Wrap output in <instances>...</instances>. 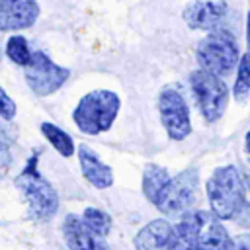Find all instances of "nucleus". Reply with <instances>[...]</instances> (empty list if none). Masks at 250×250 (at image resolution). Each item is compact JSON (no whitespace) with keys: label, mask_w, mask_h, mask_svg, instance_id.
Returning <instances> with one entry per match:
<instances>
[{"label":"nucleus","mask_w":250,"mask_h":250,"mask_svg":"<svg viewBox=\"0 0 250 250\" xmlns=\"http://www.w3.org/2000/svg\"><path fill=\"white\" fill-rule=\"evenodd\" d=\"M205 188L211 211L219 219H229L250 229V201L246 199L242 176L234 166H219L207 180Z\"/></svg>","instance_id":"f257e3e1"},{"label":"nucleus","mask_w":250,"mask_h":250,"mask_svg":"<svg viewBox=\"0 0 250 250\" xmlns=\"http://www.w3.org/2000/svg\"><path fill=\"white\" fill-rule=\"evenodd\" d=\"M193 250H232L234 240L211 211H188L174 227Z\"/></svg>","instance_id":"f03ea898"},{"label":"nucleus","mask_w":250,"mask_h":250,"mask_svg":"<svg viewBox=\"0 0 250 250\" xmlns=\"http://www.w3.org/2000/svg\"><path fill=\"white\" fill-rule=\"evenodd\" d=\"M121 107V100L111 90H92L80 98L72 111V119L82 133L98 135L107 131Z\"/></svg>","instance_id":"7ed1b4c3"},{"label":"nucleus","mask_w":250,"mask_h":250,"mask_svg":"<svg viewBox=\"0 0 250 250\" xmlns=\"http://www.w3.org/2000/svg\"><path fill=\"white\" fill-rule=\"evenodd\" d=\"M16 188L29 207L33 221L45 223L59 211V195L53 186L37 170V152L27 160V166L16 178Z\"/></svg>","instance_id":"20e7f679"},{"label":"nucleus","mask_w":250,"mask_h":250,"mask_svg":"<svg viewBox=\"0 0 250 250\" xmlns=\"http://www.w3.org/2000/svg\"><path fill=\"white\" fill-rule=\"evenodd\" d=\"M195 59L199 62V68H205L219 76L230 74L240 61L238 43L230 31L213 29L197 43Z\"/></svg>","instance_id":"39448f33"},{"label":"nucleus","mask_w":250,"mask_h":250,"mask_svg":"<svg viewBox=\"0 0 250 250\" xmlns=\"http://www.w3.org/2000/svg\"><path fill=\"white\" fill-rule=\"evenodd\" d=\"M189 86L201 115L207 121H217L225 113L229 104V88L221 80V76L205 68H197L189 74Z\"/></svg>","instance_id":"423d86ee"},{"label":"nucleus","mask_w":250,"mask_h":250,"mask_svg":"<svg viewBox=\"0 0 250 250\" xmlns=\"http://www.w3.org/2000/svg\"><path fill=\"white\" fill-rule=\"evenodd\" d=\"M197 201V170L188 168L182 174L170 178L162 188L156 207L164 215H184Z\"/></svg>","instance_id":"0eeeda50"},{"label":"nucleus","mask_w":250,"mask_h":250,"mask_svg":"<svg viewBox=\"0 0 250 250\" xmlns=\"http://www.w3.org/2000/svg\"><path fill=\"white\" fill-rule=\"evenodd\" d=\"M25 82L37 96H51L55 94L70 76V70L55 64L43 51L31 53L29 62L23 66Z\"/></svg>","instance_id":"6e6552de"},{"label":"nucleus","mask_w":250,"mask_h":250,"mask_svg":"<svg viewBox=\"0 0 250 250\" xmlns=\"http://www.w3.org/2000/svg\"><path fill=\"white\" fill-rule=\"evenodd\" d=\"M160 121L172 141H184L191 133L189 107L184 96L174 88H164L158 96Z\"/></svg>","instance_id":"1a4fd4ad"},{"label":"nucleus","mask_w":250,"mask_h":250,"mask_svg":"<svg viewBox=\"0 0 250 250\" xmlns=\"http://www.w3.org/2000/svg\"><path fill=\"white\" fill-rule=\"evenodd\" d=\"M227 10V0H191L184 8L182 18L189 29L213 31L225 20Z\"/></svg>","instance_id":"9d476101"},{"label":"nucleus","mask_w":250,"mask_h":250,"mask_svg":"<svg viewBox=\"0 0 250 250\" xmlns=\"http://www.w3.org/2000/svg\"><path fill=\"white\" fill-rule=\"evenodd\" d=\"M62 236L68 250H109L102 234L92 230L78 215H66L62 223Z\"/></svg>","instance_id":"9b49d317"},{"label":"nucleus","mask_w":250,"mask_h":250,"mask_svg":"<svg viewBox=\"0 0 250 250\" xmlns=\"http://www.w3.org/2000/svg\"><path fill=\"white\" fill-rule=\"evenodd\" d=\"M39 18L37 0H0V31L31 27Z\"/></svg>","instance_id":"f8f14e48"},{"label":"nucleus","mask_w":250,"mask_h":250,"mask_svg":"<svg viewBox=\"0 0 250 250\" xmlns=\"http://www.w3.org/2000/svg\"><path fill=\"white\" fill-rule=\"evenodd\" d=\"M174 246H176V229L164 219L150 221L135 236L137 250H174Z\"/></svg>","instance_id":"ddd939ff"},{"label":"nucleus","mask_w":250,"mask_h":250,"mask_svg":"<svg viewBox=\"0 0 250 250\" xmlns=\"http://www.w3.org/2000/svg\"><path fill=\"white\" fill-rule=\"evenodd\" d=\"M78 160H80V168H82V176L98 189L109 188L113 184V172L107 164H104L100 160V156L86 145L78 146Z\"/></svg>","instance_id":"4468645a"},{"label":"nucleus","mask_w":250,"mask_h":250,"mask_svg":"<svg viewBox=\"0 0 250 250\" xmlns=\"http://www.w3.org/2000/svg\"><path fill=\"white\" fill-rule=\"evenodd\" d=\"M170 180L166 168L158 166V164H146L145 166V172H143V193L145 197L156 205V199L162 191V188L166 186V182Z\"/></svg>","instance_id":"2eb2a0df"},{"label":"nucleus","mask_w":250,"mask_h":250,"mask_svg":"<svg viewBox=\"0 0 250 250\" xmlns=\"http://www.w3.org/2000/svg\"><path fill=\"white\" fill-rule=\"evenodd\" d=\"M39 129H41V133L45 135V139L53 145V148L59 152V154H62V156H72V152H74V141H72V137L66 133V131H62L61 127H57V125H53V123H41L39 125Z\"/></svg>","instance_id":"dca6fc26"},{"label":"nucleus","mask_w":250,"mask_h":250,"mask_svg":"<svg viewBox=\"0 0 250 250\" xmlns=\"http://www.w3.org/2000/svg\"><path fill=\"white\" fill-rule=\"evenodd\" d=\"M250 96V53H244L238 61L236 80H234V100L244 102Z\"/></svg>","instance_id":"f3484780"},{"label":"nucleus","mask_w":250,"mask_h":250,"mask_svg":"<svg viewBox=\"0 0 250 250\" xmlns=\"http://www.w3.org/2000/svg\"><path fill=\"white\" fill-rule=\"evenodd\" d=\"M6 57L20 64V66H25L31 59V51H29V45H27V39L23 35H12L8 41H6Z\"/></svg>","instance_id":"a211bd4d"},{"label":"nucleus","mask_w":250,"mask_h":250,"mask_svg":"<svg viewBox=\"0 0 250 250\" xmlns=\"http://www.w3.org/2000/svg\"><path fill=\"white\" fill-rule=\"evenodd\" d=\"M82 219L88 223V227H90L92 230H96V232L102 234V236H107L109 230H111V225H113L111 217H109L105 211L96 209V207H86L84 213H82Z\"/></svg>","instance_id":"6ab92c4d"},{"label":"nucleus","mask_w":250,"mask_h":250,"mask_svg":"<svg viewBox=\"0 0 250 250\" xmlns=\"http://www.w3.org/2000/svg\"><path fill=\"white\" fill-rule=\"evenodd\" d=\"M16 115V104L14 100L6 94V90L0 86V117L4 119H14Z\"/></svg>","instance_id":"aec40b11"},{"label":"nucleus","mask_w":250,"mask_h":250,"mask_svg":"<svg viewBox=\"0 0 250 250\" xmlns=\"http://www.w3.org/2000/svg\"><path fill=\"white\" fill-rule=\"evenodd\" d=\"M10 166H12V154H10V148H8V145H6L4 141H0V180L8 174Z\"/></svg>","instance_id":"412c9836"},{"label":"nucleus","mask_w":250,"mask_h":250,"mask_svg":"<svg viewBox=\"0 0 250 250\" xmlns=\"http://www.w3.org/2000/svg\"><path fill=\"white\" fill-rule=\"evenodd\" d=\"M232 250H250V234H240V236H236Z\"/></svg>","instance_id":"4be33fe9"},{"label":"nucleus","mask_w":250,"mask_h":250,"mask_svg":"<svg viewBox=\"0 0 250 250\" xmlns=\"http://www.w3.org/2000/svg\"><path fill=\"white\" fill-rule=\"evenodd\" d=\"M246 41H248V53H250V12L246 18Z\"/></svg>","instance_id":"5701e85b"},{"label":"nucleus","mask_w":250,"mask_h":250,"mask_svg":"<svg viewBox=\"0 0 250 250\" xmlns=\"http://www.w3.org/2000/svg\"><path fill=\"white\" fill-rule=\"evenodd\" d=\"M246 152H248V156H250V131L246 133Z\"/></svg>","instance_id":"b1692460"}]
</instances>
